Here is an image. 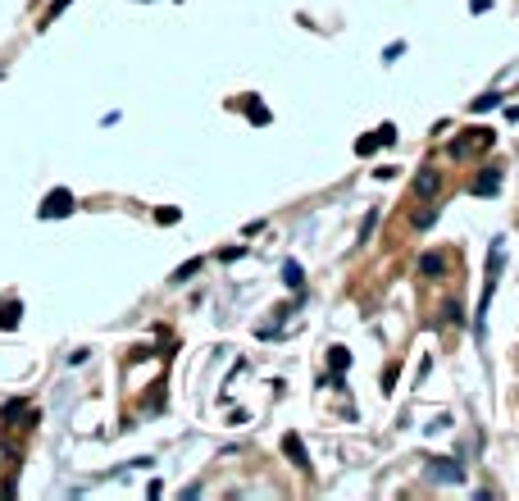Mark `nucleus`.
I'll return each instance as SVG.
<instances>
[{
    "mask_svg": "<svg viewBox=\"0 0 519 501\" xmlns=\"http://www.w3.org/2000/svg\"><path fill=\"white\" fill-rule=\"evenodd\" d=\"M497 142L487 128H469V132H460V142H451V155L455 160H465V155H474V151H487V146Z\"/></svg>",
    "mask_w": 519,
    "mask_h": 501,
    "instance_id": "2",
    "label": "nucleus"
},
{
    "mask_svg": "<svg viewBox=\"0 0 519 501\" xmlns=\"http://www.w3.org/2000/svg\"><path fill=\"white\" fill-rule=\"evenodd\" d=\"M419 269L428 273V278H437V273H442V255H437V250H428V255L419 260Z\"/></svg>",
    "mask_w": 519,
    "mask_h": 501,
    "instance_id": "14",
    "label": "nucleus"
},
{
    "mask_svg": "<svg viewBox=\"0 0 519 501\" xmlns=\"http://www.w3.org/2000/svg\"><path fill=\"white\" fill-rule=\"evenodd\" d=\"M428 479H437V483H460V479H465V469H460V460H428Z\"/></svg>",
    "mask_w": 519,
    "mask_h": 501,
    "instance_id": "5",
    "label": "nucleus"
},
{
    "mask_svg": "<svg viewBox=\"0 0 519 501\" xmlns=\"http://www.w3.org/2000/svg\"><path fill=\"white\" fill-rule=\"evenodd\" d=\"M392 142H397V123H383L379 132H369V137H360V142H356V151H360V155H374L379 146H392Z\"/></svg>",
    "mask_w": 519,
    "mask_h": 501,
    "instance_id": "4",
    "label": "nucleus"
},
{
    "mask_svg": "<svg viewBox=\"0 0 519 501\" xmlns=\"http://www.w3.org/2000/svg\"><path fill=\"white\" fill-rule=\"evenodd\" d=\"M282 451H287V460H292L296 469H310V456H305V447H301V437H296V433L282 437Z\"/></svg>",
    "mask_w": 519,
    "mask_h": 501,
    "instance_id": "8",
    "label": "nucleus"
},
{
    "mask_svg": "<svg viewBox=\"0 0 519 501\" xmlns=\"http://www.w3.org/2000/svg\"><path fill=\"white\" fill-rule=\"evenodd\" d=\"M201 264H206V260H201V255H196V260H187V264H178V269L169 273V283L178 287V283H187V278H196V273H201Z\"/></svg>",
    "mask_w": 519,
    "mask_h": 501,
    "instance_id": "10",
    "label": "nucleus"
},
{
    "mask_svg": "<svg viewBox=\"0 0 519 501\" xmlns=\"http://www.w3.org/2000/svg\"><path fill=\"white\" fill-rule=\"evenodd\" d=\"M69 5H73V0H55V5H51V14H46V19H55V14H64Z\"/></svg>",
    "mask_w": 519,
    "mask_h": 501,
    "instance_id": "19",
    "label": "nucleus"
},
{
    "mask_svg": "<svg viewBox=\"0 0 519 501\" xmlns=\"http://www.w3.org/2000/svg\"><path fill=\"white\" fill-rule=\"evenodd\" d=\"M497 105H501V91H483V96H478L469 109H474V114H483V109H497Z\"/></svg>",
    "mask_w": 519,
    "mask_h": 501,
    "instance_id": "13",
    "label": "nucleus"
},
{
    "mask_svg": "<svg viewBox=\"0 0 519 501\" xmlns=\"http://www.w3.org/2000/svg\"><path fill=\"white\" fill-rule=\"evenodd\" d=\"M469 192H474V197H497V192H501V174H497V169H478V178H474Z\"/></svg>",
    "mask_w": 519,
    "mask_h": 501,
    "instance_id": "6",
    "label": "nucleus"
},
{
    "mask_svg": "<svg viewBox=\"0 0 519 501\" xmlns=\"http://www.w3.org/2000/svg\"><path fill=\"white\" fill-rule=\"evenodd\" d=\"M242 109H246L251 123H269V109L260 105V96H242Z\"/></svg>",
    "mask_w": 519,
    "mask_h": 501,
    "instance_id": "12",
    "label": "nucleus"
},
{
    "mask_svg": "<svg viewBox=\"0 0 519 501\" xmlns=\"http://www.w3.org/2000/svg\"><path fill=\"white\" fill-rule=\"evenodd\" d=\"M282 283L292 287V292H301V287H305V269L296 260H287V264H282Z\"/></svg>",
    "mask_w": 519,
    "mask_h": 501,
    "instance_id": "11",
    "label": "nucleus"
},
{
    "mask_svg": "<svg viewBox=\"0 0 519 501\" xmlns=\"http://www.w3.org/2000/svg\"><path fill=\"white\" fill-rule=\"evenodd\" d=\"M42 219H64V215H73V192L69 187H55L51 197L42 201V210H37Z\"/></svg>",
    "mask_w": 519,
    "mask_h": 501,
    "instance_id": "3",
    "label": "nucleus"
},
{
    "mask_svg": "<svg viewBox=\"0 0 519 501\" xmlns=\"http://www.w3.org/2000/svg\"><path fill=\"white\" fill-rule=\"evenodd\" d=\"M437 187H442L437 169H424V174L415 178V197H437Z\"/></svg>",
    "mask_w": 519,
    "mask_h": 501,
    "instance_id": "9",
    "label": "nucleus"
},
{
    "mask_svg": "<svg viewBox=\"0 0 519 501\" xmlns=\"http://www.w3.org/2000/svg\"><path fill=\"white\" fill-rule=\"evenodd\" d=\"M374 219H379V215H374V210H369V215H365V224H360V242H365L369 233H374Z\"/></svg>",
    "mask_w": 519,
    "mask_h": 501,
    "instance_id": "18",
    "label": "nucleus"
},
{
    "mask_svg": "<svg viewBox=\"0 0 519 501\" xmlns=\"http://www.w3.org/2000/svg\"><path fill=\"white\" fill-rule=\"evenodd\" d=\"M328 365H333V370H351V351L333 347V351H328Z\"/></svg>",
    "mask_w": 519,
    "mask_h": 501,
    "instance_id": "15",
    "label": "nucleus"
},
{
    "mask_svg": "<svg viewBox=\"0 0 519 501\" xmlns=\"http://www.w3.org/2000/svg\"><path fill=\"white\" fill-rule=\"evenodd\" d=\"M155 219H160V224H178V219H183V215H178V210H173V206H164V210H155Z\"/></svg>",
    "mask_w": 519,
    "mask_h": 501,
    "instance_id": "17",
    "label": "nucleus"
},
{
    "mask_svg": "<svg viewBox=\"0 0 519 501\" xmlns=\"http://www.w3.org/2000/svg\"><path fill=\"white\" fill-rule=\"evenodd\" d=\"M23 319V301L19 296H10V301H0V333H10V328H19Z\"/></svg>",
    "mask_w": 519,
    "mask_h": 501,
    "instance_id": "7",
    "label": "nucleus"
},
{
    "mask_svg": "<svg viewBox=\"0 0 519 501\" xmlns=\"http://www.w3.org/2000/svg\"><path fill=\"white\" fill-rule=\"evenodd\" d=\"M501 269H506V237L492 242V255H487V283H483V301H478V315H474V333L478 338H483V315H487V305H492V292H497Z\"/></svg>",
    "mask_w": 519,
    "mask_h": 501,
    "instance_id": "1",
    "label": "nucleus"
},
{
    "mask_svg": "<svg viewBox=\"0 0 519 501\" xmlns=\"http://www.w3.org/2000/svg\"><path fill=\"white\" fill-rule=\"evenodd\" d=\"M437 224V210H415V228H432Z\"/></svg>",
    "mask_w": 519,
    "mask_h": 501,
    "instance_id": "16",
    "label": "nucleus"
}]
</instances>
